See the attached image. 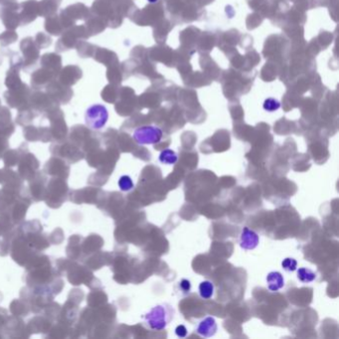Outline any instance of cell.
<instances>
[{
	"instance_id": "cell-7",
	"label": "cell",
	"mask_w": 339,
	"mask_h": 339,
	"mask_svg": "<svg viewBox=\"0 0 339 339\" xmlns=\"http://www.w3.org/2000/svg\"><path fill=\"white\" fill-rule=\"evenodd\" d=\"M199 295L203 299H210L213 297L215 293V287L211 280H203L198 287Z\"/></svg>"
},
{
	"instance_id": "cell-12",
	"label": "cell",
	"mask_w": 339,
	"mask_h": 339,
	"mask_svg": "<svg viewBox=\"0 0 339 339\" xmlns=\"http://www.w3.org/2000/svg\"><path fill=\"white\" fill-rule=\"evenodd\" d=\"M281 267L288 273L295 272L297 269V261L294 258H286L281 262Z\"/></svg>"
},
{
	"instance_id": "cell-2",
	"label": "cell",
	"mask_w": 339,
	"mask_h": 339,
	"mask_svg": "<svg viewBox=\"0 0 339 339\" xmlns=\"http://www.w3.org/2000/svg\"><path fill=\"white\" fill-rule=\"evenodd\" d=\"M163 131L154 125H144L137 128L134 133V139L140 145L155 144L161 140Z\"/></svg>"
},
{
	"instance_id": "cell-11",
	"label": "cell",
	"mask_w": 339,
	"mask_h": 339,
	"mask_svg": "<svg viewBox=\"0 0 339 339\" xmlns=\"http://www.w3.org/2000/svg\"><path fill=\"white\" fill-rule=\"evenodd\" d=\"M262 108L268 112H274L280 108V103L275 98H268L263 102Z\"/></svg>"
},
{
	"instance_id": "cell-6",
	"label": "cell",
	"mask_w": 339,
	"mask_h": 339,
	"mask_svg": "<svg viewBox=\"0 0 339 339\" xmlns=\"http://www.w3.org/2000/svg\"><path fill=\"white\" fill-rule=\"evenodd\" d=\"M266 280L268 290L270 292H278L285 287V277L279 272H270L266 277Z\"/></svg>"
},
{
	"instance_id": "cell-1",
	"label": "cell",
	"mask_w": 339,
	"mask_h": 339,
	"mask_svg": "<svg viewBox=\"0 0 339 339\" xmlns=\"http://www.w3.org/2000/svg\"><path fill=\"white\" fill-rule=\"evenodd\" d=\"M175 310L169 304H159L144 314V324L152 330H163L174 318Z\"/></svg>"
},
{
	"instance_id": "cell-8",
	"label": "cell",
	"mask_w": 339,
	"mask_h": 339,
	"mask_svg": "<svg viewBox=\"0 0 339 339\" xmlns=\"http://www.w3.org/2000/svg\"><path fill=\"white\" fill-rule=\"evenodd\" d=\"M316 277V273L309 268L303 267L296 269V277L300 282H303V284H309V282L314 281Z\"/></svg>"
},
{
	"instance_id": "cell-5",
	"label": "cell",
	"mask_w": 339,
	"mask_h": 339,
	"mask_svg": "<svg viewBox=\"0 0 339 339\" xmlns=\"http://www.w3.org/2000/svg\"><path fill=\"white\" fill-rule=\"evenodd\" d=\"M218 330V325L216 319L212 316H207L198 323L196 326V333L204 338H210L216 334Z\"/></svg>"
},
{
	"instance_id": "cell-10",
	"label": "cell",
	"mask_w": 339,
	"mask_h": 339,
	"mask_svg": "<svg viewBox=\"0 0 339 339\" xmlns=\"http://www.w3.org/2000/svg\"><path fill=\"white\" fill-rule=\"evenodd\" d=\"M119 187L122 191L128 192L134 189L135 183L128 175H123L119 180Z\"/></svg>"
},
{
	"instance_id": "cell-9",
	"label": "cell",
	"mask_w": 339,
	"mask_h": 339,
	"mask_svg": "<svg viewBox=\"0 0 339 339\" xmlns=\"http://www.w3.org/2000/svg\"><path fill=\"white\" fill-rule=\"evenodd\" d=\"M158 160L160 163L165 165H174L178 161V155L174 150L166 148L159 154Z\"/></svg>"
},
{
	"instance_id": "cell-15",
	"label": "cell",
	"mask_w": 339,
	"mask_h": 339,
	"mask_svg": "<svg viewBox=\"0 0 339 339\" xmlns=\"http://www.w3.org/2000/svg\"><path fill=\"white\" fill-rule=\"evenodd\" d=\"M147 1H148L149 3H155V2L158 1V0H147Z\"/></svg>"
},
{
	"instance_id": "cell-14",
	"label": "cell",
	"mask_w": 339,
	"mask_h": 339,
	"mask_svg": "<svg viewBox=\"0 0 339 339\" xmlns=\"http://www.w3.org/2000/svg\"><path fill=\"white\" fill-rule=\"evenodd\" d=\"M175 334H176V336L177 337H179V338H184V337H186L187 336V334H188V330H187V328H186V326L184 325V324H179V325H177L176 327H175Z\"/></svg>"
},
{
	"instance_id": "cell-4",
	"label": "cell",
	"mask_w": 339,
	"mask_h": 339,
	"mask_svg": "<svg viewBox=\"0 0 339 339\" xmlns=\"http://www.w3.org/2000/svg\"><path fill=\"white\" fill-rule=\"evenodd\" d=\"M260 243L259 234L250 229L249 227H244L240 235V247L244 250L252 251L258 247Z\"/></svg>"
},
{
	"instance_id": "cell-13",
	"label": "cell",
	"mask_w": 339,
	"mask_h": 339,
	"mask_svg": "<svg viewBox=\"0 0 339 339\" xmlns=\"http://www.w3.org/2000/svg\"><path fill=\"white\" fill-rule=\"evenodd\" d=\"M191 289H192V285L191 281L187 278H182L181 280H179L178 282V291L180 292V293L182 295H188L191 293Z\"/></svg>"
},
{
	"instance_id": "cell-3",
	"label": "cell",
	"mask_w": 339,
	"mask_h": 339,
	"mask_svg": "<svg viewBox=\"0 0 339 339\" xmlns=\"http://www.w3.org/2000/svg\"><path fill=\"white\" fill-rule=\"evenodd\" d=\"M108 120V111L103 105L91 106L86 111V123L92 129L103 128Z\"/></svg>"
}]
</instances>
